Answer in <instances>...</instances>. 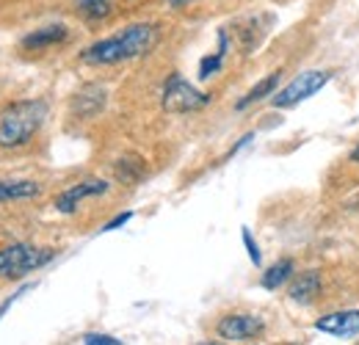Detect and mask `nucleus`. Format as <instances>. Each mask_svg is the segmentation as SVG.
I'll list each match as a JSON object with an SVG mask.
<instances>
[{"label":"nucleus","instance_id":"nucleus-5","mask_svg":"<svg viewBox=\"0 0 359 345\" xmlns=\"http://www.w3.org/2000/svg\"><path fill=\"white\" fill-rule=\"evenodd\" d=\"M332 69H307L302 75H296L285 88H279L273 97H271V105L273 108H293L304 100H310L313 94H318L320 88L332 81Z\"/></svg>","mask_w":359,"mask_h":345},{"label":"nucleus","instance_id":"nucleus-17","mask_svg":"<svg viewBox=\"0 0 359 345\" xmlns=\"http://www.w3.org/2000/svg\"><path fill=\"white\" fill-rule=\"evenodd\" d=\"M241 238H243V246H246V255H249V259H252V265H263V255H260V246H257V241L252 238V232L243 226L241 229Z\"/></svg>","mask_w":359,"mask_h":345},{"label":"nucleus","instance_id":"nucleus-6","mask_svg":"<svg viewBox=\"0 0 359 345\" xmlns=\"http://www.w3.org/2000/svg\"><path fill=\"white\" fill-rule=\"evenodd\" d=\"M263 332H266L263 318L246 315V312L226 315V318L219 320V326H216V334H219L222 340H229V343H249V340L260 337Z\"/></svg>","mask_w":359,"mask_h":345},{"label":"nucleus","instance_id":"nucleus-12","mask_svg":"<svg viewBox=\"0 0 359 345\" xmlns=\"http://www.w3.org/2000/svg\"><path fill=\"white\" fill-rule=\"evenodd\" d=\"M279 81H282V72H271V75H266L257 86H252L249 91H246V97H241V100L235 102V108H238V111H246L249 105H255V102H260V100H266V97H273V91H276V86H279Z\"/></svg>","mask_w":359,"mask_h":345},{"label":"nucleus","instance_id":"nucleus-11","mask_svg":"<svg viewBox=\"0 0 359 345\" xmlns=\"http://www.w3.org/2000/svg\"><path fill=\"white\" fill-rule=\"evenodd\" d=\"M39 194H42V185L34 180H0V202L36 199Z\"/></svg>","mask_w":359,"mask_h":345},{"label":"nucleus","instance_id":"nucleus-18","mask_svg":"<svg viewBox=\"0 0 359 345\" xmlns=\"http://www.w3.org/2000/svg\"><path fill=\"white\" fill-rule=\"evenodd\" d=\"M81 343H86V345H119L122 340H116L114 334H94V332H91V334H83V337H81Z\"/></svg>","mask_w":359,"mask_h":345},{"label":"nucleus","instance_id":"nucleus-15","mask_svg":"<svg viewBox=\"0 0 359 345\" xmlns=\"http://www.w3.org/2000/svg\"><path fill=\"white\" fill-rule=\"evenodd\" d=\"M75 6L86 20H105L111 14V0H75Z\"/></svg>","mask_w":359,"mask_h":345},{"label":"nucleus","instance_id":"nucleus-1","mask_svg":"<svg viewBox=\"0 0 359 345\" xmlns=\"http://www.w3.org/2000/svg\"><path fill=\"white\" fill-rule=\"evenodd\" d=\"M158 39H161V31L152 22L128 25L125 31H119V34H114L108 39H100V42L89 44L81 53V61L89 64V67H114V64L133 61V58H141V55L152 53Z\"/></svg>","mask_w":359,"mask_h":345},{"label":"nucleus","instance_id":"nucleus-7","mask_svg":"<svg viewBox=\"0 0 359 345\" xmlns=\"http://www.w3.org/2000/svg\"><path fill=\"white\" fill-rule=\"evenodd\" d=\"M108 188H111V185H108L105 180H97V177L83 180V182H78V185L67 188V191L55 199V210H58V213H75V210L81 208V202H83V199L102 196V194H108Z\"/></svg>","mask_w":359,"mask_h":345},{"label":"nucleus","instance_id":"nucleus-8","mask_svg":"<svg viewBox=\"0 0 359 345\" xmlns=\"http://www.w3.org/2000/svg\"><path fill=\"white\" fill-rule=\"evenodd\" d=\"M315 329L332 337H354L359 334V312L357 309H343V312H329L315 320Z\"/></svg>","mask_w":359,"mask_h":345},{"label":"nucleus","instance_id":"nucleus-14","mask_svg":"<svg viewBox=\"0 0 359 345\" xmlns=\"http://www.w3.org/2000/svg\"><path fill=\"white\" fill-rule=\"evenodd\" d=\"M293 273H296L293 259H279L276 265H271L269 271L260 276V285H263L266 290H279V288H282Z\"/></svg>","mask_w":359,"mask_h":345},{"label":"nucleus","instance_id":"nucleus-21","mask_svg":"<svg viewBox=\"0 0 359 345\" xmlns=\"http://www.w3.org/2000/svg\"><path fill=\"white\" fill-rule=\"evenodd\" d=\"M191 3H196V0H169L172 8H185V6H191Z\"/></svg>","mask_w":359,"mask_h":345},{"label":"nucleus","instance_id":"nucleus-2","mask_svg":"<svg viewBox=\"0 0 359 345\" xmlns=\"http://www.w3.org/2000/svg\"><path fill=\"white\" fill-rule=\"evenodd\" d=\"M47 119V102L42 100H22L8 105L0 114V147L17 149L25 147Z\"/></svg>","mask_w":359,"mask_h":345},{"label":"nucleus","instance_id":"nucleus-16","mask_svg":"<svg viewBox=\"0 0 359 345\" xmlns=\"http://www.w3.org/2000/svg\"><path fill=\"white\" fill-rule=\"evenodd\" d=\"M116 177H119V182L133 185V182H138L144 177V163L138 158H133V161H119L116 163Z\"/></svg>","mask_w":359,"mask_h":345},{"label":"nucleus","instance_id":"nucleus-4","mask_svg":"<svg viewBox=\"0 0 359 345\" xmlns=\"http://www.w3.org/2000/svg\"><path fill=\"white\" fill-rule=\"evenodd\" d=\"M163 111L169 114H194L202 111L205 105H210V94L199 91L196 86H191L182 75H169L166 86H163V97H161Z\"/></svg>","mask_w":359,"mask_h":345},{"label":"nucleus","instance_id":"nucleus-10","mask_svg":"<svg viewBox=\"0 0 359 345\" xmlns=\"http://www.w3.org/2000/svg\"><path fill=\"white\" fill-rule=\"evenodd\" d=\"M318 293H320V273H318V271H304V273H299V276L293 279L290 290H287V296L296 304H313L315 299H318Z\"/></svg>","mask_w":359,"mask_h":345},{"label":"nucleus","instance_id":"nucleus-20","mask_svg":"<svg viewBox=\"0 0 359 345\" xmlns=\"http://www.w3.org/2000/svg\"><path fill=\"white\" fill-rule=\"evenodd\" d=\"M252 138H255V133H246V135H243V138H241V141H238V144H235V147L226 152V158H232V155H235V152H241L246 144H252Z\"/></svg>","mask_w":359,"mask_h":345},{"label":"nucleus","instance_id":"nucleus-13","mask_svg":"<svg viewBox=\"0 0 359 345\" xmlns=\"http://www.w3.org/2000/svg\"><path fill=\"white\" fill-rule=\"evenodd\" d=\"M226 50H229V36H226V31H219V50L210 53V55H205V58L199 61V81H208V78H213V75L222 72Z\"/></svg>","mask_w":359,"mask_h":345},{"label":"nucleus","instance_id":"nucleus-9","mask_svg":"<svg viewBox=\"0 0 359 345\" xmlns=\"http://www.w3.org/2000/svg\"><path fill=\"white\" fill-rule=\"evenodd\" d=\"M67 36H69L67 25H47V28L31 31L28 36H22L20 47H22V50H47V47H53V44L67 42Z\"/></svg>","mask_w":359,"mask_h":345},{"label":"nucleus","instance_id":"nucleus-19","mask_svg":"<svg viewBox=\"0 0 359 345\" xmlns=\"http://www.w3.org/2000/svg\"><path fill=\"white\" fill-rule=\"evenodd\" d=\"M130 218H133V213H130V210H128V213H119V216H116V218H111V221H108V224L102 226V232H114V229H119V226H125V224H128Z\"/></svg>","mask_w":359,"mask_h":345},{"label":"nucleus","instance_id":"nucleus-22","mask_svg":"<svg viewBox=\"0 0 359 345\" xmlns=\"http://www.w3.org/2000/svg\"><path fill=\"white\" fill-rule=\"evenodd\" d=\"M351 161H354V163H359V144L354 147V152H351Z\"/></svg>","mask_w":359,"mask_h":345},{"label":"nucleus","instance_id":"nucleus-3","mask_svg":"<svg viewBox=\"0 0 359 345\" xmlns=\"http://www.w3.org/2000/svg\"><path fill=\"white\" fill-rule=\"evenodd\" d=\"M55 257L53 249H39L31 243H11L0 249V276L3 279H22L39 268H45Z\"/></svg>","mask_w":359,"mask_h":345}]
</instances>
